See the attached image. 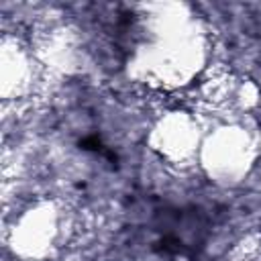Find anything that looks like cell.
<instances>
[{
  "instance_id": "obj_1",
  "label": "cell",
  "mask_w": 261,
  "mask_h": 261,
  "mask_svg": "<svg viewBox=\"0 0 261 261\" xmlns=\"http://www.w3.org/2000/svg\"><path fill=\"white\" fill-rule=\"evenodd\" d=\"M80 149H84V151H94V153H106L108 149L104 147V143L100 141V137L98 135H90V137H84L82 141H80Z\"/></svg>"
}]
</instances>
